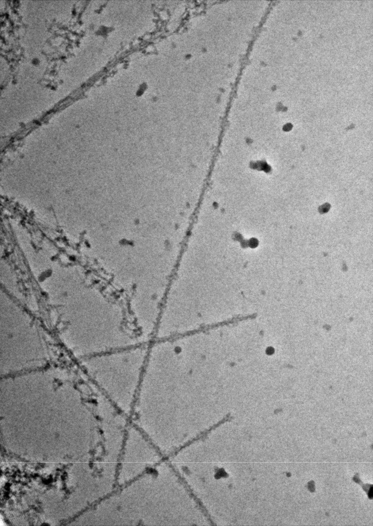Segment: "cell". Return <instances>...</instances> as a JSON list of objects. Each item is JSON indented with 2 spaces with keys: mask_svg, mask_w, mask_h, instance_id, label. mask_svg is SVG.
Here are the masks:
<instances>
[{
  "mask_svg": "<svg viewBox=\"0 0 373 526\" xmlns=\"http://www.w3.org/2000/svg\"><path fill=\"white\" fill-rule=\"evenodd\" d=\"M148 345L113 350L98 361L95 377L114 403L125 411L133 410L142 381Z\"/></svg>",
  "mask_w": 373,
  "mask_h": 526,
  "instance_id": "obj_1",
  "label": "cell"
}]
</instances>
